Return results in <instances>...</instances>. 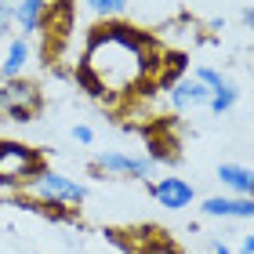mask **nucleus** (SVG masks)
I'll list each match as a JSON object with an SVG mask.
<instances>
[{"instance_id":"f257e3e1","label":"nucleus","mask_w":254,"mask_h":254,"mask_svg":"<svg viewBox=\"0 0 254 254\" xmlns=\"http://www.w3.org/2000/svg\"><path fill=\"white\" fill-rule=\"evenodd\" d=\"M156 80H160V51L149 37H142L131 26H117V22L91 29L84 59L76 69V84H84L91 98L138 95Z\"/></svg>"},{"instance_id":"39448f33","label":"nucleus","mask_w":254,"mask_h":254,"mask_svg":"<svg viewBox=\"0 0 254 254\" xmlns=\"http://www.w3.org/2000/svg\"><path fill=\"white\" fill-rule=\"evenodd\" d=\"M95 171L98 175H117V178H153L156 164L149 156H131V153H98L95 156Z\"/></svg>"},{"instance_id":"f3484780","label":"nucleus","mask_w":254,"mask_h":254,"mask_svg":"<svg viewBox=\"0 0 254 254\" xmlns=\"http://www.w3.org/2000/svg\"><path fill=\"white\" fill-rule=\"evenodd\" d=\"M211 254H233V247L225 240H211Z\"/></svg>"},{"instance_id":"9b49d317","label":"nucleus","mask_w":254,"mask_h":254,"mask_svg":"<svg viewBox=\"0 0 254 254\" xmlns=\"http://www.w3.org/2000/svg\"><path fill=\"white\" fill-rule=\"evenodd\" d=\"M29 65V40L26 37H11L4 55H0V76L4 80H15L22 76V69Z\"/></svg>"},{"instance_id":"6ab92c4d","label":"nucleus","mask_w":254,"mask_h":254,"mask_svg":"<svg viewBox=\"0 0 254 254\" xmlns=\"http://www.w3.org/2000/svg\"><path fill=\"white\" fill-rule=\"evenodd\" d=\"M244 22H247V29L254 33V7H247V11H244Z\"/></svg>"},{"instance_id":"ddd939ff","label":"nucleus","mask_w":254,"mask_h":254,"mask_svg":"<svg viewBox=\"0 0 254 254\" xmlns=\"http://www.w3.org/2000/svg\"><path fill=\"white\" fill-rule=\"evenodd\" d=\"M87 7L91 11H95V15L98 18H117V15H124V11H127V0H87Z\"/></svg>"},{"instance_id":"20e7f679","label":"nucleus","mask_w":254,"mask_h":254,"mask_svg":"<svg viewBox=\"0 0 254 254\" xmlns=\"http://www.w3.org/2000/svg\"><path fill=\"white\" fill-rule=\"evenodd\" d=\"M44 106V95L33 80H0V117L11 120V124H29L33 117L40 113Z\"/></svg>"},{"instance_id":"f03ea898","label":"nucleus","mask_w":254,"mask_h":254,"mask_svg":"<svg viewBox=\"0 0 254 254\" xmlns=\"http://www.w3.org/2000/svg\"><path fill=\"white\" fill-rule=\"evenodd\" d=\"M22 192L29 196V207H37V211H44V207H69V211H76V207L87 200L84 182L65 178V175L48 171V167H44L29 186H22Z\"/></svg>"},{"instance_id":"0eeeda50","label":"nucleus","mask_w":254,"mask_h":254,"mask_svg":"<svg viewBox=\"0 0 254 254\" xmlns=\"http://www.w3.org/2000/svg\"><path fill=\"white\" fill-rule=\"evenodd\" d=\"M192 76L200 80V84L211 91V113H218V117H222V113H229L236 106V98H240V91H236V84L229 76H222L218 73V69H211V65H200V69H192Z\"/></svg>"},{"instance_id":"6e6552de","label":"nucleus","mask_w":254,"mask_h":254,"mask_svg":"<svg viewBox=\"0 0 254 254\" xmlns=\"http://www.w3.org/2000/svg\"><path fill=\"white\" fill-rule=\"evenodd\" d=\"M167 102H171V109H178V113L207 109L211 106V91H207L196 76H182V80H175V84L167 87Z\"/></svg>"},{"instance_id":"423d86ee","label":"nucleus","mask_w":254,"mask_h":254,"mask_svg":"<svg viewBox=\"0 0 254 254\" xmlns=\"http://www.w3.org/2000/svg\"><path fill=\"white\" fill-rule=\"evenodd\" d=\"M149 192H153V200H156L160 207H164V211H186V207H192V200H196L192 182H186V178H175V175L153 178Z\"/></svg>"},{"instance_id":"2eb2a0df","label":"nucleus","mask_w":254,"mask_h":254,"mask_svg":"<svg viewBox=\"0 0 254 254\" xmlns=\"http://www.w3.org/2000/svg\"><path fill=\"white\" fill-rule=\"evenodd\" d=\"M11 22H15V11H11V4H7V0H0V40L7 37Z\"/></svg>"},{"instance_id":"9d476101","label":"nucleus","mask_w":254,"mask_h":254,"mask_svg":"<svg viewBox=\"0 0 254 254\" xmlns=\"http://www.w3.org/2000/svg\"><path fill=\"white\" fill-rule=\"evenodd\" d=\"M218 182L225 186L229 196H254V171L244 164H222L218 167Z\"/></svg>"},{"instance_id":"a211bd4d","label":"nucleus","mask_w":254,"mask_h":254,"mask_svg":"<svg viewBox=\"0 0 254 254\" xmlns=\"http://www.w3.org/2000/svg\"><path fill=\"white\" fill-rule=\"evenodd\" d=\"M240 254H254V236H244V240H240Z\"/></svg>"},{"instance_id":"f8f14e48","label":"nucleus","mask_w":254,"mask_h":254,"mask_svg":"<svg viewBox=\"0 0 254 254\" xmlns=\"http://www.w3.org/2000/svg\"><path fill=\"white\" fill-rule=\"evenodd\" d=\"M48 7H51V0H18L11 11H15V22H18L22 33H40Z\"/></svg>"},{"instance_id":"1a4fd4ad","label":"nucleus","mask_w":254,"mask_h":254,"mask_svg":"<svg viewBox=\"0 0 254 254\" xmlns=\"http://www.w3.org/2000/svg\"><path fill=\"white\" fill-rule=\"evenodd\" d=\"M200 211L207 218H229V222H240V218H254V196H207L200 203Z\"/></svg>"},{"instance_id":"dca6fc26","label":"nucleus","mask_w":254,"mask_h":254,"mask_svg":"<svg viewBox=\"0 0 254 254\" xmlns=\"http://www.w3.org/2000/svg\"><path fill=\"white\" fill-rule=\"evenodd\" d=\"M73 142H80V145H91V142H95V131H91L87 124H76V127H73Z\"/></svg>"},{"instance_id":"4468645a","label":"nucleus","mask_w":254,"mask_h":254,"mask_svg":"<svg viewBox=\"0 0 254 254\" xmlns=\"http://www.w3.org/2000/svg\"><path fill=\"white\" fill-rule=\"evenodd\" d=\"M138 254H182V251L171 244V240H149V244L138 251Z\"/></svg>"},{"instance_id":"aec40b11","label":"nucleus","mask_w":254,"mask_h":254,"mask_svg":"<svg viewBox=\"0 0 254 254\" xmlns=\"http://www.w3.org/2000/svg\"><path fill=\"white\" fill-rule=\"evenodd\" d=\"M37 254H40V251H37Z\"/></svg>"},{"instance_id":"7ed1b4c3","label":"nucleus","mask_w":254,"mask_h":254,"mask_svg":"<svg viewBox=\"0 0 254 254\" xmlns=\"http://www.w3.org/2000/svg\"><path fill=\"white\" fill-rule=\"evenodd\" d=\"M44 171V156L33 145L22 142H0V192H15L29 186Z\"/></svg>"}]
</instances>
